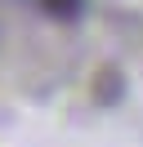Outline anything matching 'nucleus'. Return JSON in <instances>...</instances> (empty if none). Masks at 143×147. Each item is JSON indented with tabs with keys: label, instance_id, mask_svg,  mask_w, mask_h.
I'll return each instance as SVG.
<instances>
[{
	"label": "nucleus",
	"instance_id": "nucleus-1",
	"mask_svg": "<svg viewBox=\"0 0 143 147\" xmlns=\"http://www.w3.org/2000/svg\"><path fill=\"white\" fill-rule=\"evenodd\" d=\"M45 5H49L54 13H72V9H76V0H45Z\"/></svg>",
	"mask_w": 143,
	"mask_h": 147
}]
</instances>
